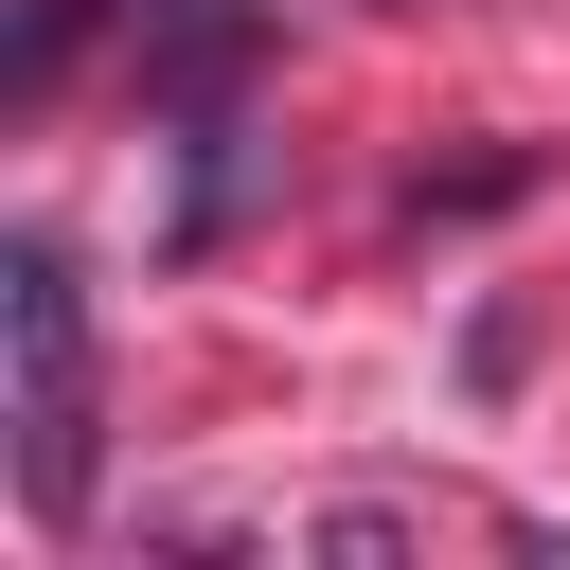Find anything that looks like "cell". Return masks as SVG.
Segmentation results:
<instances>
[{
	"mask_svg": "<svg viewBox=\"0 0 570 570\" xmlns=\"http://www.w3.org/2000/svg\"><path fill=\"white\" fill-rule=\"evenodd\" d=\"M0 356H18V499H36V517H89L107 374H89V285H71V249H0Z\"/></svg>",
	"mask_w": 570,
	"mask_h": 570,
	"instance_id": "obj_1",
	"label": "cell"
}]
</instances>
